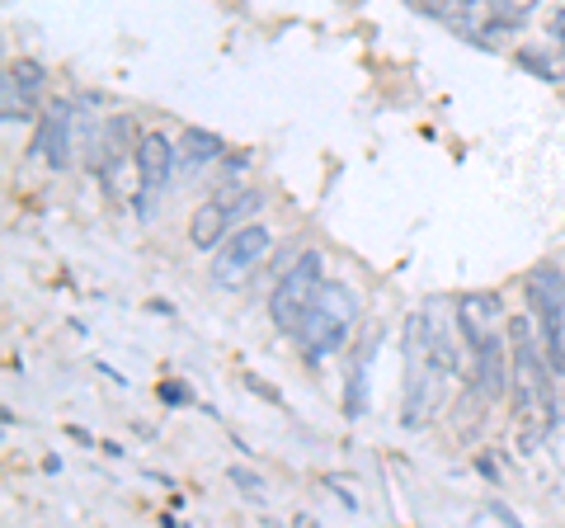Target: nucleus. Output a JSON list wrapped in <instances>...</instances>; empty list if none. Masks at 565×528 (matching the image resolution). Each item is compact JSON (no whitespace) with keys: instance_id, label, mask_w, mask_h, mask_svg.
<instances>
[{"instance_id":"obj_16","label":"nucleus","mask_w":565,"mask_h":528,"mask_svg":"<svg viewBox=\"0 0 565 528\" xmlns=\"http://www.w3.org/2000/svg\"><path fill=\"white\" fill-rule=\"evenodd\" d=\"M10 76L20 81L24 91H39V85H43V66H39V62H14V66H10Z\"/></svg>"},{"instance_id":"obj_1","label":"nucleus","mask_w":565,"mask_h":528,"mask_svg":"<svg viewBox=\"0 0 565 528\" xmlns=\"http://www.w3.org/2000/svg\"><path fill=\"white\" fill-rule=\"evenodd\" d=\"M509 349H514V359H509V392H514V406H519L523 444L533 448L537 439L556 425V397H552L556 368L537 349V336H533V321H527V316H514V321H509Z\"/></svg>"},{"instance_id":"obj_15","label":"nucleus","mask_w":565,"mask_h":528,"mask_svg":"<svg viewBox=\"0 0 565 528\" xmlns=\"http://www.w3.org/2000/svg\"><path fill=\"white\" fill-rule=\"evenodd\" d=\"M537 6H542V0H490V14H494V24H519Z\"/></svg>"},{"instance_id":"obj_7","label":"nucleus","mask_w":565,"mask_h":528,"mask_svg":"<svg viewBox=\"0 0 565 528\" xmlns=\"http://www.w3.org/2000/svg\"><path fill=\"white\" fill-rule=\"evenodd\" d=\"M259 208V193H250L245 184H226L217 199H207L199 213L189 222V241L199 245V251H212V245H222V236L232 232L236 222H245V213H255Z\"/></svg>"},{"instance_id":"obj_14","label":"nucleus","mask_w":565,"mask_h":528,"mask_svg":"<svg viewBox=\"0 0 565 528\" xmlns=\"http://www.w3.org/2000/svg\"><path fill=\"white\" fill-rule=\"evenodd\" d=\"M0 118H6V123H29V118H33L29 91H24V85L14 81L10 72H6V85H0Z\"/></svg>"},{"instance_id":"obj_11","label":"nucleus","mask_w":565,"mask_h":528,"mask_svg":"<svg viewBox=\"0 0 565 528\" xmlns=\"http://www.w3.org/2000/svg\"><path fill=\"white\" fill-rule=\"evenodd\" d=\"M500 316H504V307H500V297H494V293H476V297H467V303L457 307V321H462L467 345H476L481 336H490L486 321H500Z\"/></svg>"},{"instance_id":"obj_8","label":"nucleus","mask_w":565,"mask_h":528,"mask_svg":"<svg viewBox=\"0 0 565 528\" xmlns=\"http://www.w3.org/2000/svg\"><path fill=\"white\" fill-rule=\"evenodd\" d=\"M471 387L481 401H500L509 392V349L494 330L471 345Z\"/></svg>"},{"instance_id":"obj_10","label":"nucleus","mask_w":565,"mask_h":528,"mask_svg":"<svg viewBox=\"0 0 565 528\" xmlns=\"http://www.w3.org/2000/svg\"><path fill=\"white\" fill-rule=\"evenodd\" d=\"M174 166H180V151L170 147V137L147 133V137L137 142V180H141V189H147V193L166 189Z\"/></svg>"},{"instance_id":"obj_2","label":"nucleus","mask_w":565,"mask_h":528,"mask_svg":"<svg viewBox=\"0 0 565 528\" xmlns=\"http://www.w3.org/2000/svg\"><path fill=\"white\" fill-rule=\"evenodd\" d=\"M448 378L452 368L434 355V340H429V307L411 311L405 316V406H401L405 430H424L444 411Z\"/></svg>"},{"instance_id":"obj_20","label":"nucleus","mask_w":565,"mask_h":528,"mask_svg":"<svg viewBox=\"0 0 565 528\" xmlns=\"http://www.w3.org/2000/svg\"><path fill=\"white\" fill-rule=\"evenodd\" d=\"M161 397H166V401H184V387H170V382H166V387H161Z\"/></svg>"},{"instance_id":"obj_17","label":"nucleus","mask_w":565,"mask_h":528,"mask_svg":"<svg viewBox=\"0 0 565 528\" xmlns=\"http://www.w3.org/2000/svg\"><path fill=\"white\" fill-rule=\"evenodd\" d=\"M232 482H236L241 490H250V496H264V482L255 477V472H245V467H232Z\"/></svg>"},{"instance_id":"obj_4","label":"nucleus","mask_w":565,"mask_h":528,"mask_svg":"<svg viewBox=\"0 0 565 528\" xmlns=\"http://www.w3.org/2000/svg\"><path fill=\"white\" fill-rule=\"evenodd\" d=\"M321 284H326V270H321V255H316V251L297 255L288 270H282L278 288L269 297V316H274V326L282 330V336L297 340V330H302V321H307V311L316 303V293H321Z\"/></svg>"},{"instance_id":"obj_3","label":"nucleus","mask_w":565,"mask_h":528,"mask_svg":"<svg viewBox=\"0 0 565 528\" xmlns=\"http://www.w3.org/2000/svg\"><path fill=\"white\" fill-rule=\"evenodd\" d=\"M359 326V297H353L349 284H321V293H316V303L307 311V321L302 330H297V345H302V355L316 363V359H326L334 355L344 340H349V330Z\"/></svg>"},{"instance_id":"obj_6","label":"nucleus","mask_w":565,"mask_h":528,"mask_svg":"<svg viewBox=\"0 0 565 528\" xmlns=\"http://www.w3.org/2000/svg\"><path fill=\"white\" fill-rule=\"evenodd\" d=\"M269 245H274L269 226H259V222L236 226V232L217 245V255H212V264H207L212 284L217 288H245L250 284V274L264 264V255H269Z\"/></svg>"},{"instance_id":"obj_18","label":"nucleus","mask_w":565,"mask_h":528,"mask_svg":"<svg viewBox=\"0 0 565 528\" xmlns=\"http://www.w3.org/2000/svg\"><path fill=\"white\" fill-rule=\"evenodd\" d=\"M405 6H415V10H429V14H448L457 0H405Z\"/></svg>"},{"instance_id":"obj_9","label":"nucleus","mask_w":565,"mask_h":528,"mask_svg":"<svg viewBox=\"0 0 565 528\" xmlns=\"http://www.w3.org/2000/svg\"><path fill=\"white\" fill-rule=\"evenodd\" d=\"M71 147H76V109L71 104H52L39 123V137H33V156H43L52 170L71 166Z\"/></svg>"},{"instance_id":"obj_5","label":"nucleus","mask_w":565,"mask_h":528,"mask_svg":"<svg viewBox=\"0 0 565 528\" xmlns=\"http://www.w3.org/2000/svg\"><path fill=\"white\" fill-rule=\"evenodd\" d=\"M527 307L537 316V330H542V345H546V359H552L556 378H565V278L556 264H537L527 274Z\"/></svg>"},{"instance_id":"obj_12","label":"nucleus","mask_w":565,"mask_h":528,"mask_svg":"<svg viewBox=\"0 0 565 528\" xmlns=\"http://www.w3.org/2000/svg\"><path fill=\"white\" fill-rule=\"evenodd\" d=\"M174 151H180V166L184 170H203L207 161H217V156H222V137L217 133H203V128H189Z\"/></svg>"},{"instance_id":"obj_13","label":"nucleus","mask_w":565,"mask_h":528,"mask_svg":"<svg viewBox=\"0 0 565 528\" xmlns=\"http://www.w3.org/2000/svg\"><path fill=\"white\" fill-rule=\"evenodd\" d=\"M132 137H137V128H132V118H114L109 128H104V137H99V151H95V166L99 170H109L118 156H128V147H132Z\"/></svg>"},{"instance_id":"obj_19","label":"nucleus","mask_w":565,"mask_h":528,"mask_svg":"<svg viewBox=\"0 0 565 528\" xmlns=\"http://www.w3.org/2000/svg\"><path fill=\"white\" fill-rule=\"evenodd\" d=\"M546 33H552V43L565 52V10H556V14H552V24H546Z\"/></svg>"}]
</instances>
